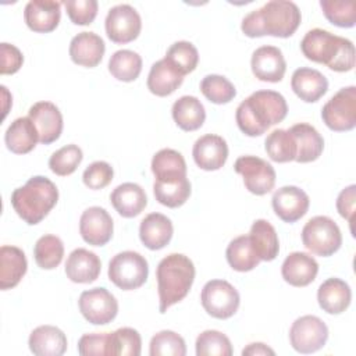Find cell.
Masks as SVG:
<instances>
[{"mask_svg": "<svg viewBox=\"0 0 356 356\" xmlns=\"http://www.w3.org/2000/svg\"><path fill=\"white\" fill-rule=\"evenodd\" d=\"M288 114L285 97L275 90H256L239 103L235 113L238 128L248 136H260Z\"/></svg>", "mask_w": 356, "mask_h": 356, "instance_id": "obj_1", "label": "cell"}, {"mask_svg": "<svg viewBox=\"0 0 356 356\" xmlns=\"http://www.w3.org/2000/svg\"><path fill=\"white\" fill-rule=\"evenodd\" d=\"M302 14L299 7L289 0H271L263 7L250 11L242 19L241 29L248 38L275 36L289 38L299 28Z\"/></svg>", "mask_w": 356, "mask_h": 356, "instance_id": "obj_2", "label": "cell"}, {"mask_svg": "<svg viewBox=\"0 0 356 356\" xmlns=\"http://www.w3.org/2000/svg\"><path fill=\"white\" fill-rule=\"evenodd\" d=\"M300 50L307 60L327 65L337 72H346L355 67V46L352 40L314 28L305 33Z\"/></svg>", "mask_w": 356, "mask_h": 356, "instance_id": "obj_3", "label": "cell"}, {"mask_svg": "<svg viewBox=\"0 0 356 356\" xmlns=\"http://www.w3.org/2000/svg\"><path fill=\"white\" fill-rule=\"evenodd\" d=\"M195 274L193 261L182 253H171L160 260L156 268L160 313H165L189 293Z\"/></svg>", "mask_w": 356, "mask_h": 356, "instance_id": "obj_4", "label": "cell"}, {"mask_svg": "<svg viewBox=\"0 0 356 356\" xmlns=\"http://www.w3.org/2000/svg\"><path fill=\"white\" fill-rule=\"evenodd\" d=\"M58 189L46 177L35 175L24 186L14 189L11 204L19 218L29 225L39 224L57 204Z\"/></svg>", "mask_w": 356, "mask_h": 356, "instance_id": "obj_5", "label": "cell"}, {"mask_svg": "<svg viewBox=\"0 0 356 356\" xmlns=\"http://www.w3.org/2000/svg\"><path fill=\"white\" fill-rule=\"evenodd\" d=\"M302 242L313 254L328 257L339 250L342 245V234L332 218L327 216H316L302 228Z\"/></svg>", "mask_w": 356, "mask_h": 356, "instance_id": "obj_6", "label": "cell"}, {"mask_svg": "<svg viewBox=\"0 0 356 356\" xmlns=\"http://www.w3.org/2000/svg\"><path fill=\"white\" fill-rule=\"evenodd\" d=\"M147 275V260L134 250L120 252L108 263V280L124 291L140 288L146 282Z\"/></svg>", "mask_w": 356, "mask_h": 356, "instance_id": "obj_7", "label": "cell"}, {"mask_svg": "<svg viewBox=\"0 0 356 356\" xmlns=\"http://www.w3.org/2000/svg\"><path fill=\"white\" fill-rule=\"evenodd\" d=\"M200 303L211 317L227 320L238 312L241 296L236 288L228 281L210 280L202 289Z\"/></svg>", "mask_w": 356, "mask_h": 356, "instance_id": "obj_8", "label": "cell"}, {"mask_svg": "<svg viewBox=\"0 0 356 356\" xmlns=\"http://www.w3.org/2000/svg\"><path fill=\"white\" fill-rule=\"evenodd\" d=\"M323 122L335 132L356 127V86L341 88L321 108Z\"/></svg>", "mask_w": 356, "mask_h": 356, "instance_id": "obj_9", "label": "cell"}, {"mask_svg": "<svg viewBox=\"0 0 356 356\" xmlns=\"http://www.w3.org/2000/svg\"><path fill=\"white\" fill-rule=\"evenodd\" d=\"M328 339V327L317 316L298 317L289 328L291 346L303 355L314 353L324 348Z\"/></svg>", "mask_w": 356, "mask_h": 356, "instance_id": "obj_10", "label": "cell"}, {"mask_svg": "<svg viewBox=\"0 0 356 356\" xmlns=\"http://www.w3.org/2000/svg\"><path fill=\"white\" fill-rule=\"evenodd\" d=\"M235 171L242 175L245 188L257 196H263L274 189L275 170L266 160L257 156H241L234 164Z\"/></svg>", "mask_w": 356, "mask_h": 356, "instance_id": "obj_11", "label": "cell"}, {"mask_svg": "<svg viewBox=\"0 0 356 356\" xmlns=\"http://www.w3.org/2000/svg\"><path fill=\"white\" fill-rule=\"evenodd\" d=\"M78 307L83 318L95 325H106L111 323L118 313V302L115 296L102 286L83 291L79 295Z\"/></svg>", "mask_w": 356, "mask_h": 356, "instance_id": "obj_12", "label": "cell"}, {"mask_svg": "<svg viewBox=\"0 0 356 356\" xmlns=\"http://www.w3.org/2000/svg\"><path fill=\"white\" fill-rule=\"evenodd\" d=\"M104 28L108 39L114 43H129L135 40L142 29L139 13L129 4H117L106 15Z\"/></svg>", "mask_w": 356, "mask_h": 356, "instance_id": "obj_13", "label": "cell"}, {"mask_svg": "<svg viewBox=\"0 0 356 356\" xmlns=\"http://www.w3.org/2000/svg\"><path fill=\"white\" fill-rule=\"evenodd\" d=\"M114 222L108 211L100 206L86 209L79 218V234L92 246H104L111 238Z\"/></svg>", "mask_w": 356, "mask_h": 356, "instance_id": "obj_14", "label": "cell"}, {"mask_svg": "<svg viewBox=\"0 0 356 356\" xmlns=\"http://www.w3.org/2000/svg\"><path fill=\"white\" fill-rule=\"evenodd\" d=\"M271 204L278 218H281L284 222L292 224L307 213L310 199L303 189L293 185H286L274 192Z\"/></svg>", "mask_w": 356, "mask_h": 356, "instance_id": "obj_15", "label": "cell"}, {"mask_svg": "<svg viewBox=\"0 0 356 356\" xmlns=\"http://www.w3.org/2000/svg\"><path fill=\"white\" fill-rule=\"evenodd\" d=\"M250 67L253 75L264 82H280L282 81L286 71V61L281 49L275 46H260L257 47L250 58Z\"/></svg>", "mask_w": 356, "mask_h": 356, "instance_id": "obj_16", "label": "cell"}, {"mask_svg": "<svg viewBox=\"0 0 356 356\" xmlns=\"http://www.w3.org/2000/svg\"><path fill=\"white\" fill-rule=\"evenodd\" d=\"M28 117L33 121L39 142L43 145H50L56 142L63 132V115L58 107L51 102H38L31 106Z\"/></svg>", "mask_w": 356, "mask_h": 356, "instance_id": "obj_17", "label": "cell"}, {"mask_svg": "<svg viewBox=\"0 0 356 356\" xmlns=\"http://www.w3.org/2000/svg\"><path fill=\"white\" fill-rule=\"evenodd\" d=\"M192 156L199 168L216 171L220 170L228 159V145L222 136L206 134L193 143Z\"/></svg>", "mask_w": 356, "mask_h": 356, "instance_id": "obj_18", "label": "cell"}, {"mask_svg": "<svg viewBox=\"0 0 356 356\" xmlns=\"http://www.w3.org/2000/svg\"><path fill=\"white\" fill-rule=\"evenodd\" d=\"M61 3L53 0H31L24 8L26 26L38 33H49L58 26Z\"/></svg>", "mask_w": 356, "mask_h": 356, "instance_id": "obj_19", "label": "cell"}, {"mask_svg": "<svg viewBox=\"0 0 356 356\" xmlns=\"http://www.w3.org/2000/svg\"><path fill=\"white\" fill-rule=\"evenodd\" d=\"M318 273V263L313 256L305 252L289 253L282 266L281 274L285 282L292 286L302 288L312 284Z\"/></svg>", "mask_w": 356, "mask_h": 356, "instance_id": "obj_20", "label": "cell"}, {"mask_svg": "<svg viewBox=\"0 0 356 356\" xmlns=\"http://www.w3.org/2000/svg\"><path fill=\"white\" fill-rule=\"evenodd\" d=\"M102 271L99 256L85 248L74 249L65 261V274L75 284H90L96 281Z\"/></svg>", "mask_w": 356, "mask_h": 356, "instance_id": "obj_21", "label": "cell"}, {"mask_svg": "<svg viewBox=\"0 0 356 356\" xmlns=\"http://www.w3.org/2000/svg\"><path fill=\"white\" fill-rule=\"evenodd\" d=\"M68 51L72 63L93 68L103 60L106 44L95 32H79L71 39Z\"/></svg>", "mask_w": 356, "mask_h": 356, "instance_id": "obj_22", "label": "cell"}, {"mask_svg": "<svg viewBox=\"0 0 356 356\" xmlns=\"http://www.w3.org/2000/svg\"><path fill=\"white\" fill-rule=\"evenodd\" d=\"M291 88L300 100L306 103H314L327 93L328 81L325 75L318 70L300 67L292 74Z\"/></svg>", "mask_w": 356, "mask_h": 356, "instance_id": "obj_23", "label": "cell"}, {"mask_svg": "<svg viewBox=\"0 0 356 356\" xmlns=\"http://www.w3.org/2000/svg\"><path fill=\"white\" fill-rule=\"evenodd\" d=\"M110 202L120 216L124 218H132L145 210L147 196L140 185L135 182H124L113 189L110 193Z\"/></svg>", "mask_w": 356, "mask_h": 356, "instance_id": "obj_24", "label": "cell"}, {"mask_svg": "<svg viewBox=\"0 0 356 356\" xmlns=\"http://www.w3.org/2000/svg\"><path fill=\"white\" fill-rule=\"evenodd\" d=\"M174 227L171 220L161 213L147 214L139 225V238L150 250H160L167 246L172 238Z\"/></svg>", "mask_w": 356, "mask_h": 356, "instance_id": "obj_25", "label": "cell"}, {"mask_svg": "<svg viewBox=\"0 0 356 356\" xmlns=\"http://www.w3.org/2000/svg\"><path fill=\"white\" fill-rule=\"evenodd\" d=\"M350 300V286L341 278H328L317 289L318 306L328 314L343 313L349 307Z\"/></svg>", "mask_w": 356, "mask_h": 356, "instance_id": "obj_26", "label": "cell"}, {"mask_svg": "<svg viewBox=\"0 0 356 356\" xmlns=\"http://www.w3.org/2000/svg\"><path fill=\"white\" fill-rule=\"evenodd\" d=\"M29 349L36 356H61L67 350L65 334L54 325L36 327L28 339Z\"/></svg>", "mask_w": 356, "mask_h": 356, "instance_id": "obj_27", "label": "cell"}, {"mask_svg": "<svg viewBox=\"0 0 356 356\" xmlns=\"http://www.w3.org/2000/svg\"><path fill=\"white\" fill-rule=\"evenodd\" d=\"M28 270V261L22 249L11 245L0 248V289L7 291L19 284Z\"/></svg>", "mask_w": 356, "mask_h": 356, "instance_id": "obj_28", "label": "cell"}, {"mask_svg": "<svg viewBox=\"0 0 356 356\" xmlns=\"http://www.w3.org/2000/svg\"><path fill=\"white\" fill-rule=\"evenodd\" d=\"M296 142V157L298 163H310L317 160L324 150V139L318 131L307 124L299 122L288 129Z\"/></svg>", "mask_w": 356, "mask_h": 356, "instance_id": "obj_29", "label": "cell"}, {"mask_svg": "<svg viewBox=\"0 0 356 356\" xmlns=\"http://www.w3.org/2000/svg\"><path fill=\"white\" fill-rule=\"evenodd\" d=\"M4 142L10 152L15 154H26L32 152L39 142V134L29 117L15 118L4 134Z\"/></svg>", "mask_w": 356, "mask_h": 356, "instance_id": "obj_30", "label": "cell"}, {"mask_svg": "<svg viewBox=\"0 0 356 356\" xmlns=\"http://www.w3.org/2000/svg\"><path fill=\"white\" fill-rule=\"evenodd\" d=\"M154 181L168 182L186 178V163L184 156L174 149H161L152 159Z\"/></svg>", "mask_w": 356, "mask_h": 356, "instance_id": "obj_31", "label": "cell"}, {"mask_svg": "<svg viewBox=\"0 0 356 356\" xmlns=\"http://www.w3.org/2000/svg\"><path fill=\"white\" fill-rule=\"evenodd\" d=\"M184 82V75H181L171 64L164 58L156 61L147 75V89L159 96L165 97L174 93Z\"/></svg>", "mask_w": 356, "mask_h": 356, "instance_id": "obj_32", "label": "cell"}, {"mask_svg": "<svg viewBox=\"0 0 356 356\" xmlns=\"http://www.w3.org/2000/svg\"><path fill=\"white\" fill-rule=\"evenodd\" d=\"M250 243L263 261H271L278 256L280 252V241L275 228L263 218L253 221L250 227V232L248 234Z\"/></svg>", "mask_w": 356, "mask_h": 356, "instance_id": "obj_33", "label": "cell"}, {"mask_svg": "<svg viewBox=\"0 0 356 356\" xmlns=\"http://www.w3.org/2000/svg\"><path fill=\"white\" fill-rule=\"evenodd\" d=\"M175 124L186 132L199 129L206 120V110L202 102L195 96H181L171 108Z\"/></svg>", "mask_w": 356, "mask_h": 356, "instance_id": "obj_34", "label": "cell"}, {"mask_svg": "<svg viewBox=\"0 0 356 356\" xmlns=\"http://www.w3.org/2000/svg\"><path fill=\"white\" fill-rule=\"evenodd\" d=\"M225 257L229 267L239 273L250 271L261 261L250 243L249 235H241L234 238L227 246Z\"/></svg>", "mask_w": 356, "mask_h": 356, "instance_id": "obj_35", "label": "cell"}, {"mask_svg": "<svg viewBox=\"0 0 356 356\" xmlns=\"http://www.w3.org/2000/svg\"><path fill=\"white\" fill-rule=\"evenodd\" d=\"M108 71L118 81L132 82L140 75L142 57L134 50H117L108 60Z\"/></svg>", "mask_w": 356, "mask_h": 356, "instance_id": "obj_36", "label": "cell"}, {"mask_svg": "<svg viewBox=\"0 0 356 356\" xmlns=\"http://www.w3.org/2000/svg\"><path fill=\"white\" fill-rule=\"evenodd\" d=\"M267 156L275 163L295 161L296 142L288 129H274L264 140Z\"/></svg>", "mask_w": 356, "mask_h": 356, "instance_id": "obj_37", "label": "cell"}, {"mask_svg": "<svg viewBox=\"0 0 356 356\" xmlns=\"http://www.w3.org/2000/svg\"><path fill=\"white\" fill-rule=\"evenodd\" d=\"M153 193L156 200L170 209L181 207L191 196V182L186 178L178 181L160 182L154 181Z\"/></svg>", "mask_w": 356, "mask_h": 356, "instance_id": "obj_38", "label": "cell"}, {"mask_svg": "<svg viewBox=\"0 0 356 356\" xmlns=\"http://www.w3.org/2000/svg\"><path fill=\"white\" fill-rule=\"evenodd\" d=\"M64 256L63 241L51 234L40 236L33 248V257L36 264L43 270L56 268Z\"/></svg>", "mask_w": 356, "mask_h": 356, "instance_id": "obj_39", "label": "cell"}, {"mask_svg": "<svg viewBox=\"0 0 356 356\" xmlns=\"http://www.w3.org/2000/svg\"><path fill=\"white\" fill-rule=\"evenodd\" d=\"M164 60L185 76L186 74L195 71L197 67L199 53L193 43L188 40H179L168 47Z\"/></svg>", "mask_w": 356, "mask_h": 356, "instance_id": "obj_40", "label": "cell"}, {"mask_svg": "<svg viewBox=\"0 0 356 356\" xmlns=\"http://www.w3.org/2000/svg\"><path fill=\"white\" fill-rule=\"evenodd\" d=\"M200 92L203 96L214 104L229 103L236 96V89L234 83L218 74L206 75L200 82Z\"/></svg>", "mask_w": 356, "mask_h": 356, "instance_id": "obj_41", "label": "cell"}, {"mask_svg": "<svg viewBox=\"0 0 356 356\" xmlns=\"http://www.w3.org/2000/svg\"><path fill=\"white\" fill-rule=\"evenodd\" d=\"M197 356H231L232 345L229 338L217 330H206L196 338Z\"/></svg>", "mask_w": 356, "mask_h": 356, "instance_id": "obj_42", "label": "cell"}, {"mask_svg": "<svg viewBox=\"0 0 356 356\" xmlns=\"http://www.w3.org/2000/svg\"><path fill=\"white\" fill-rule=\"evenodd\" d=\"M150 356H185L186 345L184 338L171 330L154 334L149 345Z\"/></svg>", "mask_w": 356, "mask_h": 356, "instance_id": "obj_43", "label": "cell"}, {"mask_svg": "<svg viewBox=\"0 0 356 356\" xmlns=\"http://www.w3.org/2000/svg\"><path fill=\"white\" fill-rule=\"evenodd\" d=\"M320 7L324 17L339 28H352L356 24V4L353 0H321Z\"/></svg>", "mask_w": 356, "mask_h": 356, "instance_id": "obj_44", "label": "cell"}, {"mask_svg": "<svg viewBox=\"0 0 356 356\" xmlns=\"http://www.w3.org/2000/svg\"><path fill=\"white\" fill-rule=\"evenodd\" d=\"M83 159L82 149L78 145H65L56 150L49 159L50 170L60 177L71 175Z\"/></svg>", "mask_w": 356, "mask_h": 356, "instance_id": "obj_45", "label": "cell"}, {"mask_svg": "<svg viewBox=\"0 0 356 356\" xmlns=\"http://www.w3.org/2000/svg\"><path fill=\"white\" fill-rule=\"evenodd\" d=\"M140 349L142 338L136 330L131 327H121L111 332L110 356H139Z\"/></svg>", "mask_w": 356, "mask_h": 356, "instance_id": "obj_46", "label": "cell"}, {"mask_svg": "<svg viewBox=\"0 0 356 356\" xmlns=\"http://www.w3.org/2000/svg\"><path fill=\"white\" fill-rule=\"evenodd\" d=\"M78 353L82 356H110L111 332L85 334L78 341Z\"/></svg>", "mask_w": 356, "mask_h": 356, "instance_id": "obj_47", "label": "cell"}, {"mask_svg": "<svg viewBox=\"0 0 356 356\" xmlns=\"http://www.w3.org/2000/svg\"><path fill=\"white\" fill-rule=\"evenodd\" d=\"M113 177H114L113 167L107 161L99 160V161H93L85 168L82 174V181L89 189L97 191V189L106 188L113 181Z\"/></svg>", "mask_w": 356, "mask_h": 356, "instance_id": "obj_48", "label": "cell"}, {"mask_svg": "<svg viewBox=\"0 0 356 356\" xmlns=\"http://www.w3.org/2000/svg\"><path fill=\"white\" fill-rule=\"evenodd\" d=\"M67 14L75 25H89L97 15L99 4L96 0H65Z\"/></svg>", "mask_w": 356, "mask_h": 356, "instance_id": "obj_49", "label": "cell"}, {"mask_svg": "<svg viewBox=\"0 0 356 356\" xmlns=\"http://www.w3.org/2000/svg\"><path fill=\"white\" fill-rule=\"evenodd\" d=\"M0 74L1 75H13L19 71L24 63V56L21 50L10 43H0Z\"/></svg>", "mask_w": 356, "mask_h": 356, "instance_id": "obj_50", "label": "cell"}, {"mask_svg": "<svg viewBox=\"0 0 356 356\" xmlns=\"http://www.w3.org/2000/svg\"><path fill=\"white\" fill-rule=\"evenodd\" d=\"M356 199V185H349L343 188L338 197H337V210L341 217H343L349 225L350 231L353 232L352 222H353V216H355V200Z\"/></svg>", "mask_w": 356, "mask_h": 356, "instance_id": "obj_51", "label": "cell"}, {"mask_svg": "<svg viewBox=\"0 0 356 356\" xmlns=\"http://www.w3.org/2000/svg\"><path fill=\"white\" fill-rule=\"evenodd\" d=\"M243 356H264V355H275V352L263 342H252L242 350Z\"/></svg>", "mask_w": 356, "mask_h": 356, "instance_id": "obj_52", "label": "cell"}]
</instances>
